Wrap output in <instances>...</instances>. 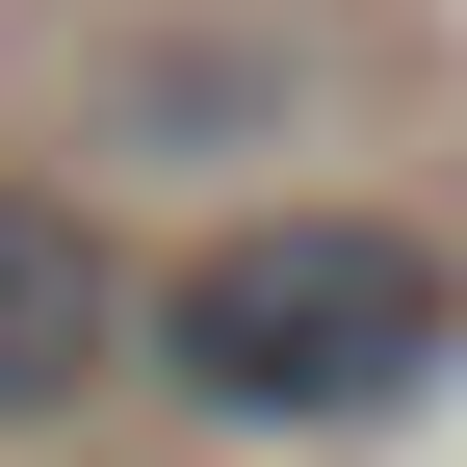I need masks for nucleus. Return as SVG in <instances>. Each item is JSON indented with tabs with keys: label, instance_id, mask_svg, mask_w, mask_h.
Instances as JSON below:
<instances>
[{
	"label": "nucleus",
	"instance_id": "nucleus-1",
	"mask_svg": "<svg viewBox=\"0 0 467 467\" xmlns=\"http://www.w3.org/2000/svg\"><path fill=\"white\" fill-rule=\"evenodd\" d=\"M441 364H467V260L389 234V208H337V182H260V208H208L182 260H130V389L182 441H234V467H312V441L441 416Z\"/></svg>",
	"mask_w": 467,
	"mask_h": 467
},
{
	"label": "nucleus",
	"instance_id": "nucleus-2",
	"mask_svg": "<svg viewBox=\"0 0 467 467\" xmlns=\"http://www.w3.org/2000/svg\"><path fill=\"white\" fill-rule=\"evenodd\" d=\"M52 104H78V156H130V182H234L260 208V156H312L337 104H364V0H78L52 26ZM52 156V182H78Z\"/></svg>",
	"mask_w": 467,
	"mask_h": 467
},
{
	"label": "nucleus",
	"instance_id": "nucleus-3",
	"mask_svg": "<svg viewBox=\"0 0 467 467\" xmlns=\"http://www.w3.org/2000/svg\"><path fill=\"white\" fill-rule=\"evenodd\" d=\"M78 389H130V234H104V182L0 156V441H52Z\"/></svg>",
	"mask_w": 467,
	"mask_h": 467
}]
</instances>
